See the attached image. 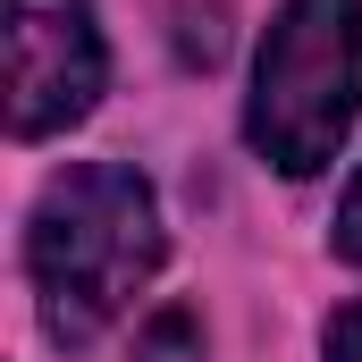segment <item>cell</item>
Instances as JSON below:
<instances>
[{
    "mask_svg": "<svg viewBox=\"0 0 362 362\" xmlns=\"http://www.w3.org/2000/svg\"><path fill=\"white\" fill-rule=\"evenodd\" d=\"M337 253L362 262V169H354V185H346V202H337Z\"/></svg>",
    "mask_w": 362,
    "mask_h": 362,
    "instance_id": "8992f818",
    "label": "cell"
},
{
    "mask_svg": "<svg viewBox=\"0 0 362 362\" xmlns=\"http://www.w3.org/2000/svg\"><path fill=\"white\" fill-rule=\"evenodd\" d=\"M329 362H362V295L337 303V320H329Z\"/></svg>",
    "mask_w": 362,
    "mask_h": 362,
    "instance_id": "5b68a950",
    "label": "cell"
},
{
    "mask_svg": "<svg viewBox=\"0 0 362 362\" xmlns=\"http://www.w3.org/2000/svg\"><path fill=\"white\" fill-rule=\"evenodd\" d=\"M362 118V0H286L253 59L245 135L286 177H320Z\"/></svg>",
    "mask_w": 362,
    "mask_h": 362,
    "instance_id": "7a4b0ae2",
    "label": "cell"
},
{
    "mask_svg": "<svg viewBox=\"0 0 362 362\" xmlns=\"http://www.w3.org/2000/svg\"><path fill=\"white\" fill-rule=\"evenodd\" d=\"M110 76L93 0H8V135L76 127Z\"/></svg>",
    "mask_w": 362,
    "mask_h": 362,
    "instance_id": "3957f363",
    "label": "cell"
},
{
    "mask_svg": "<svg viewBox=\"0 0 362 362\" xmlns=\"http://www.w3.org/2000/svg\"><path fill=\"white\" fill-rule=\"evenodd\" d=\"M160 202L118 160H85L42 185L25 219V278L42 303V329L59 346H93L160 270Z\"/></svg>",
    "mask_w": 362,
    "mask_h": 362,
    "instance_id": "6da1fadb",
    "label": "cell"
},
{
    "mask_svg": "<svg viewBox=\"0 0 362 362\" xmlns=\"http://www.w3.org/2000/svg\"><path fill=\"white\" fill-rule=\"evenodd\" d=\"M135 362H202V329H194V312H160V320L144 329Z\"/></svg>",
    "mask_w": 362,
    "mask_h": 362,
    "instance_id": "277c9868",
    "label": "cell"
}]
</instances>
